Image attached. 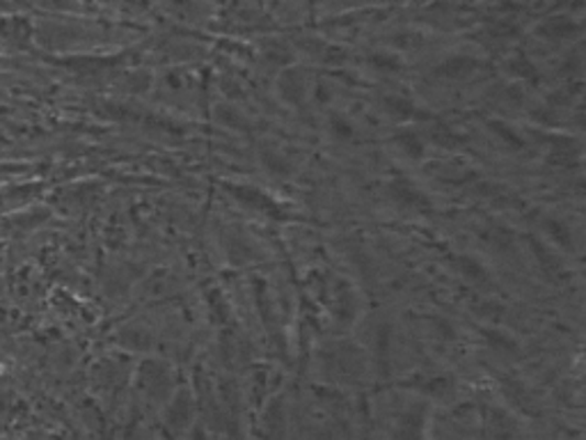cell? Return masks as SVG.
Segmentation results:
<instances>
[{"label": "cell", "mask_w": 586, "mask_h": 440, "mask_svg": "<svg viewBox=\"0 0 586 440\" xmlns=\"http://www.w3.org/2000/svg\"><path fill=\"white\" fill-rule=\"evenodd\" d=\"M387 190H389V198L406 209H414V211H429L431 209V200L427 198V193H422L406 177H395L392 182H389Z\"/></svg>", "instance_id": "1"}, {"label": "cell", "mask_w": 586, "mask_h": 440, "mask_svg": "<svg viewBox=\"0 0 586 440\" xmlns=\"http://www.w3.org/2000/svg\"><path fill=\"white\" fill-rule=\"evenodd\" d=\"M228 190L232 193V196L241 202V205H245V207H250V209H257V211H262V213H270V216H280V207H277L268 196H266V193H262V190H257V188H253V186H228Z\"/></svg>", "instance_id": "2"}, {"label": "cell", "mask_w": 586, "mask_h": 440, "mask_svg": "<svg viewBox=\"0 0 586 440\" xmlns=\"http://www.w3.org/2000/svg\"><path fill=\"white\" fill-rule=\"evenodd\" d=\"M482 67L479 61H474L472 55H452L442 65L433 69L438 78H465Z\"/></svg>", "instance_id": "3"}, {"label": "cell", "mask_w": 586, "mask_h": 440, "mask_svg": "<svg viewBox=\"0 0 586 440\" xmlns=\"http://www.w3.org/2000/svg\"><path fill=\"white\" fill-rule=\"evenodd\" d=\"M277 90H280V95H283L285 101L300 106L302 99H305V92H307L302 74L296 72V69L285 72V74L280 76V80H277Z\"/></svg>", "instance_id": "4"}, {"label": "cell", "mask_w": 586, "mask_h": 440, "mask_svg": "<svg viewBox=\"0 0 586 440\" xmlns=\"http://www.w3.org/2000/svg\"><path fill=\"white\" fill-rule=\"evenodd\" d=\"M575 33H577V25L564 16H554L539 25V35H543L545 40H566Z\"/></svg>", "instance_id": "5"}, {"label": "cell", "mask_w": 586, "mask_h": 440, "mask_svg": "<svg viewBox=\"0 0 586 440\" xmlns=\"http://www.w3.org/2000/svg\"><path fill=\"white\" fill-rule=\"evenodd\" d=\"M383 108L387 116H392L395 120H410L417 116V108L410 99L406 97H399V95H387L383 101Z\"/></svg>", "instance_id": "6"}, {"label": "cell", "mask_w": 586, "mask_h": 440, "mask_svg": "<svg viewBox=\"0 0 586 440\" xmlns=\"http://www.w3.org/2000/svg\"><path fill=\"white\" fill-rule=\"evenodd\" d=\"M395 143L399 145V150L410 156V158H422L424 156V141L422 135L417 131H401L395 135Z\"/></svg>", "instance_id": "7"}, {"label": "cell", "mask_w": 586, "mask_h": 440, "mask_svg": "<svg viewBox=\"0 0 586 440\" xmlns=\"http://www.w3.org/2000/svg\"><path fill=\"white\" fill-rule=\"evenodd\" d=\"M456 266H458V271L465 275L467 280L477 283V285H486L488 283V271H486V266L479 260H474L472 255H461L458 262H456Z\"/></svg>", "instance_id": "8"}, {"label": "cell", "mask_w": 586, "mask_h": 440, "mask_svg": "<svg viewBox=\"0 0 586 440\" xmlns=\"http://www.w3.org/2000/svg\"><path fill=\"white\" fill-rule=\"evenodd\" d=\"M543 228H545V232L550 234L552 241H556L564 248H573V234H571V230L562 223L560 218H545Z\"/></svg>", "instance_id": "9"}, {"label": "cell", "mask_w": 586, "mask_h": 440, "mask_svg": "<svg viewBox=\"0 0 586 440\" xmlns=\"http://www.w3.org/2000/svg\"><path fill=\"white\" fill-rule=\"evenodd\" d=\"M529 243L534 245L537 260H539V264L543 266V271H545L548 275H552V278H554V275H562V262H560V260H556L552 253H548L545 248H543L539 241H529Z\"/></svg>", "instance_id": "10"}, {"label": "cell", "mask_w": 586, "mask_h": 440, "mask_svg": "<svg viewBox=\"0 0 586 440\" xmlns=\"http://www.w3.org/2000/svg\"><path fill=\"white\" fill-rule=\"evenodd\" d=\"M369 65L378 72H385V74H395L403 67V63L399 61V55H392V53H374L369 58Z\"/></svg>", "instance_id": "11"}, {"label": "cell", "mask_w": 586, "mask_h": 440, "mask_svg": "<svg viewBox=\"0 0 586 440\" xmlns=\"http://www.w3.org/2000/svg\"><path fill=\"white\" fill-rule=\"evenodd\" d=\"M484 338H486V342H488L493 349H497V351H501V353H516V351H518L516 340H511L509 336L501 333V330H484Z\"/></svg>", "instance_id": "12"}, {"label": "cell", "mask_w": 586, "mask_h": 440, "mask_svg": "<svg viewBox=\"0 0 586 440\" xmlns=\"http://www.w3.org/2000/svg\"><path fill=\"white\" fill-rule=\"evenodd\" d=\"M488 127H490V131H493L497 138H501V141H505L507 145H511V147H516V150L522 147V138H520L511 127H507L505 122L493 120Z\"/></svg>", "instance_id": "13"}, {"label": "cell", "mask_w": 586, "mask_h": 440, "mask_svg": "<svg viewBox=\"0 0 586 440\" xmlns=\"http://www.w3.org/2000/svg\"><path fill=\"white\" fill-rule=\"evenodd\" d=\"M262 161H264V165H266V168L273 173V175H289L291 173V165H289V161L287 158H283L280 154H275V152H264L262 154Z\"/></svg>", "instance_id": "14"}, {"label": "cell", "mask_w": 586, "mask_h": 440, "mask_svg": "<svg viewBox=\"0 0 586 440\" xmlns=\"http://www.w3.org/2000/svg\"><path fill=\"white\" fill-rule=\"evenodd\" d=\"M433 141L440 147H456L463 138L458 133H454L450 127H438V129H433Z\"/></svg>", "instance_id": "15"}, {"label": "cell", "mask_w": 586, "mask_h": 440, "mask_svg": "<svg viewBox=\"0 0 586 440\" xmlns=\"http://www.w3.org/2000/svg\"><path fill=\"white\" fill-rule=\"evenodd\" d=\"M509 69H511L516 76H522V78H529V80L537 78V74H539V72H537V67H534L532 63H529V61L524 58V55H518L516 61H511Z\"/></svg>", "instance_id": "16"}, {"label": "cell", "mask_w": 586, "mask_h": 440, "mask_svg": "<svg viewBox=\"0 0 586 440\" xmlns=\"http://www.w3.org/2000/svg\"><path fill=\"white\" fill-rule=\"evenodd\" d=\"M218 120H220L222 124H228V127H239V124L245 122L243 116L239 113L236 108H232V106H220V108H218Z\"/></svg>", "instance_id": "17"}, {"label": "cell", "mask_w": 586, "mask_h": 440, "mask_svg": "<svg viewBox=\"0 0 586 440\" xmlns=\"http://www.w3.org/2000/svg\"><path fill=\"white\" fill-rule=\"evenodd\" d=\"M330 129L338 138H351L353 135V124L349 120H344L342 116H332L330 120Z\"/></svg>", "instance_id": "18"}]
</instances>
